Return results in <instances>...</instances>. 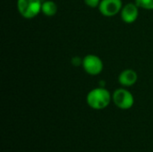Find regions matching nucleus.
<instances>
[{
	"mask_svg": "<svg viewBox=\"0 0 153 152\" xmlns=\"http://www.w3.org/2000/svg\"><path fill=\"white\" fill-rule=\"evenodd\" d=\"M138 80L137 73L133 69H126L120 73L118 76V82L121 85L129 87L136 83Z\"/></svg>",
	"mask_w": 153,
	"mask_h": 152,
	"instance_id": "0eeeda50",
	"label": "nucleus"
},
{
	"mask_svg": "<svg viewBox=\"0 0 153 152\" xmlns=\"http://www.w3.org/2000/svg\"><path fill=\"white\" fill-rule=\"evenodd\" d=\"M100 1L101 0H84V3L88 6H90L91 8H95V7H99Z\"/></svg>",
	"mask_w": 153,
	"mask_h": 152,
	"instance_id": "9d476101",
	"label": "nucleus"
},
{
	"mask_svg": "<svg viewBox=\"0 0 153 152\" xmlns=\"http://www.w3.org/2000/svg\"><path fill=\"white\" fill-rule=\"evenodd\" d=\"M135 4L139 8L145 10H153V0H135Z\"/></svg>",
	"mask_w": 153,
	"mask_h": 152,
	"instance_id": "1a4fd4ad",
	"label": "nucleus"
},
{
	"mask_svg": "<svg viewBox=\"0 0 153 152\" xmlns=\"http://www.w3.org/2000/svg\"><path fill=\"white\" fill-rule=\"evenodd\" d=\"M123 8L122 0H101L99 10L106 17H113L121 12Z\"/></svg>",
	"mask_w": 153,
	"mask_h": 152,
	"instance_id": "39448f33",
	"label": "nucleus"
},
{
	"mask_svg": "<svg viewBox=\"0 0 153 152\" xmlns=\"http://www.w3.org/2000/svg\"><path fill=\"white\" fill-rule=\"evenodd\" d=\"M41 0H17V9L25 19H32L41 12Z\"/></svg>",
	"mask_w": 153,
	"mask_h": 152,
	"instance_id": "f03ea898",
	"label": "nucleus"
},
{
	"mask_svg": "<svg viewBox=\"0 0 153 152\" xmlns=\"http://www.w3.org/2000/svg\"><path fill=\"white\" fill-rule=\"evenodd\" d=\"M121 18L126 23H133L134 22L139 15V7L134 3H129L123 6L121 12Z\"/></svg>",
	"mask_w": 153,
	"mask_h": 152,
	"instance_id": "423d86ee",
	"label": "nucleus"
},
{
	"mask_svg": "<svg viewBox=\"0 0 153 152\" xmlns=\"http://www.w3.org/2000/svg\"><path fill=\"white\" fill-rule=\"evenodd\" d=\"M112 100V95L104 87L92 89L86 97L87 104L90 108L95 110H101L106 108Z\"/></svg>",
	"mask_w": 153,
	"mask_h": 152,
	"instance_id": "f257e3e1",
	"label": "nucleus"
},
{
	"mask_svg": "<svg viewBox=\"0 0 153 152\" xmlns=\"http://www.w3.org/2000/svg\"><path fill=\"white\" fill-rule=\"evenodd\" d=\"M41 12L48 17H52L57 13V4L51 0H47L42 3Z\"/></svg>",
	"mask_w": 153,
	"mask_h": 152,
	"instance_id": "6e6552de",
	"label": "nucleus"
},
{
	"mask_svg": "<svg viewBox=\"0 0 153 152\" xmlns=\"http://www.w3.org/2000/svg\"><path fill=\"white\" fill-rule=\"evenodd\" d=\"M112 100L115 105L123 110H127L133 108L134 104V98L133 94L126 89H117L112 94Z\"/></svg>",
	"mask_w": 153,
	"mask_h": 152,
	"instance_id": "7ed1b4c3",
	"label": "nucleus"
},
{
	"mask_svg": "<svg viewBox=\"0 0 153 152\" xmlns=\"http://www.w3.org/2000/svg\"><path fill=\"white\" fill-rule=\"evenodd\" d=\"M82 65L84 71L92 76L99 75L103 70V62L96 55H87L82 58Z\"/></svg>",
	"mask_w": 153,
	"mask_h": 152,
	"instance_id": "20e7f679",
	"label": "nucleus"
}]
</instances>
